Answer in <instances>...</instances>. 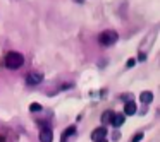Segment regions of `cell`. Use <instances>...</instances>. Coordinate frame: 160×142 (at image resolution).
Returning a JSON list of instances; mask_svg holds the SVG:
<instances>
[{"label": "cell", "instance_id": "obj_1", "mask_svg": "<svg viewBox=\"0 0 160 142\" xmlns=\"http://www.w3.org/2000/svg\"><path fill=\"white\" fill-rule=\"evenodd\" d=\"M22 63H24V57H22V53L9 52L7 55H5V67H7V69L16 70V69H19V67H22Z\"/></svg>", "mask_w": 160, "mask_h": 142}, {"label": "cell", "instance_id": "obj_2", "mask_svg": "<svg viewBox=\"0 0 160 142\" xmlns=\"http://www.w3.org/2000/svg\"><path fill=\"white\" fill-rule=\"evenodd\" d=\"M119 39V34L114 31V29H107V31H102L100 36H98V41H100V45L103 46H110L114 45V43H117Z\"/></svg>", "mask_w": 160, "mask_h": 142}, {"label": "cell", "instance_id": "obj_3", "mask_svg": "<svg viewBox=\"0 0 160 142\" xmlns=\"http://www.w3.org/2000/svg\"><path fill=\"white\" fill-rule=\"evenodd\" d=\"M107 134H108L107 127H98V128H95V130L91 132V140L93 142L105 140V139H107Z\"/></svg>", "mask_w": 160, "mask_h": 142}, {"label": "cell", "instance_id": "obj_4", "mask_svg": "<svg viewBox=\"0 0 160 142\" xmlns=\"http://www.w3.org/2000/svg\"><path fill=\"white\" fill-rule=\"evenodd\" d=\"M26 84L28 86H36V84H42L43 82V74H40V72H31V74H28L26 76Z\"/></svg>", "mask_w": 160, "mask_h": 142}, {"label": "cell", "instance_id": "obj_5", "mask_svg": "<svg viewBox=\"0 0 160 142\" xmlns=\"http://www.w3.org/2000/svg\"><path fill=\"white\" fill-rule=\"evenodd\" d=\"M53 140V132L50 127H42L40 130V142H52Z\"/></svg>", "mask_w": 160, "mask_h": 142}, {"label": "cell", "instance_id": "obj_6", "mask_svg": "<svg viewBox=\"0 0 160 142\" xmlns=\"http://www.w3.org/2000/svg\"><path fill=\"white\" fill-rule=\"evenodd\" d=\"M136 113V103L134 99H129L124 103V115H134Z\"/></svg>", "mask_w": 160, "mask_h": 142}, {"label": "cell", "instance_id": "obj_7", "mask_svg": "<svg viewBox=\"0 0 160 142\" xmlns=\"http://www.w3.org/2000/svg\"><path fill=\"white\" fill-rule=\"evenodd\" d=\"M124 121H126V115L124 113H115L114 118H112V125H114L115 128H119L121 125H124Z\"/></svg>", "mask_w": 160, "mask_h": 142}, {"label": "cell", "instance_id": "obj_8", "mask_svg": "<svg viewBox=\"0 0 160 142\" xmlns=\"http://www.w3.org/2000/svg\"><path fill=\"white\" fill-rule=\"evenodd\" d=\"M74 134H76V127H74V125L67 127V128H66V132L62 134V139H60V142H67V140H69V139L72 137Z\"/></svg>", "mask_w": 160, "mask_h": 142}, {"label": "cell", "instance_id": "obj_9", "mask_svg": "<svg viewBox=\"0 0 160 142\" xmlns=\"http://www.w3.org/2000/svg\"><path fill=\"white\" fill-rule=\"evenodd\" d=\"M139 99H141L143 104H150L153 101V94L150 93V91H143V93L139 94Z\"/></svg>", "mask_w": 160, "mask_h": 142}, {"label": "cell", "instance_id": "obj_10", "mask_svg": "<svg viewBox=\"0 0 160 142\" xmlns=\"http://www.w3.org/2000/svg\"><path fill=\"white\" fill-rule=\"evenodd\" d=\"M114 111H110V110H107V111H103L102 113V123L103 125H107V123H112V118H114Z\"/></svg>", "mask_w": 160, "mask_h": 142}, {"label": "cell", "instance_id": "obj_11", "mask_svg": "<svg viewBox=\"0 0 160 142\" xmlns=\"http://www.w3.org/2000/svg\"><path fill=\"white\" fill-rule=\"evenodd\" d=\"M40 110H42V104H40V103H31L29 111H40Z\"/></svg>", "mask_w": 160, "mask_h": 142}, {"label": "cell", "instance_id": "obj_12", "mask_svg": "<svg viewBox=\"0 0 160 142\" xmlns=\"http://www.w3.org/2000/svg\"><path fill=\"white\" fill-rule=\"evenodd\" d=\"M141 139H143V132H138V134H136L134 137L131 139V142H139Z\"/></svg>", "mask_w": 160, "mask_h": 142}, {"label": "cell", "instance_id": "obj_13", "mask_svg": "<svg viewBox=\"0 0 160 142\" xmlns=\"http://www.w3.org/2000/svg\"><path fill=\"white\" fill-rule=\"evenodd\" d=\"M136 65V60L134 58H129L128 62H126V67H134Z\"/></svg>", "mask_w": 160, "mask_h": 142}, {"label": "cell", "instance_id": "obj_14", "mask_svg": "<svg viewBox=\"0 0 160 142\" xmlns=\"http://www.w3.org/2000/svg\"><path fill=\"white\" fill-rule=\"evenodd\" d=\"M139 60H141V62H143V60H146V55H145V53H139Z\"/></svg>", "mask_w": 160, "mask_h": 142}, {"label": "cell", "instance_id": "obj_15", "mask_svg": "<svg viewBox=\"0 0 160 142\" xmlns=\"http://www.w3.org/2000/svg\"><path fill=\"white\" fill-rule=\"evenodd\" d=\"M76 2H78V4H83V2H84V0H76Z\"/></svg>", "mask_w": 160, "mask_h": 142}, {"label": "cell", "instance_id": "obj_16", "mask_svg": "<svg viewBox=\"0 0 160 142\" xmlns=\"http://www.w3.org/2000/svg\"><path fill=\"white\" fill-rule=\"evenodd\" d=\"M100 142H107V139H105V140H100Z\"/></svg>", "mask_w": 160, "mask_h": 142}]
</instances>
